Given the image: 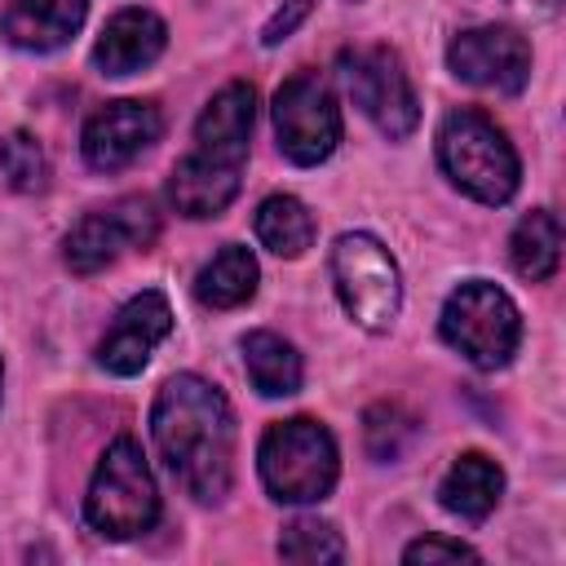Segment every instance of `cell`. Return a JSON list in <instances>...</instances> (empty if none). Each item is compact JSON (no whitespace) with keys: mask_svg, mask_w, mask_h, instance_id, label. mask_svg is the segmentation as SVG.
<instances>
[{"mask_svg":"<svg viewBox=\"0 0 566 566\" xmlns=\"http://www.w3.org/2000/svg\"><path fill=\"white\" fill-rule=\"evenodd\" d=\"M150 438L168 473L199 504H221L234 482V411L203 376H168L150 407Z\"/></svg>","mask_w":566,"mask_h":566,"instance_id":"cell-1","label":"cell"},{"mask_svg":"<svg viewBox=\"0 0 566 566\" xmlns=\"http://www.w3.org/2000/svg\"><path fill=\"white\" fill-rule=\"evenodd\" d=\"M438 164L455 190L478 203H509L522 181V164L513 142L482 111H451L438 128Z\"/></svg>","mask_w":566,"mask_h":566,"instance_id":"cell-2","label":"cell"},{"mask_svg":"<svg viewBox=\"0 0 566 566\" xmlns=\"http://www.w3.org/2000/svg\"><path fill=\"white\" fill-rule=\"evenodd\" d=\"M256 469L279 504H314L336 486L340 473L336 438L310 416L279 420L265 429L256 447Z\"/></svg>","mask_w":566,"mask_h":566,"instance_id":"cell-3","label":"cell"},{"mask_svg":"<svg viewBox=\"0 0 566 566\" xmlns=\"http://www.w3.org/2000/svg\"><path fill=\"white\" fill-rule=\"evenodd\" d=\"M155 517H159V491L150 464L133 438H115L93 469L84 495V522L102 539H137L155 526Z\"/></svg>","mask_w":566,"mask_h":566,"instance_id":"cell-4","label":"cell"},{"mask_svg":"<svg viewBox=\"0 0 566 566\" xmlns=\"http://www.w3.org/2000/svg\"><path fill=\"white\" fill-rule=\"evenodd\" d=\"M442 340L460 349L473 367L495 371L517 354L522 314L509 301V292H500L486 279H469L442 305Z\"/></svg>","mask_w":566,"mask_h":566,"instance_id":"cell-5","label":"cell"},{"mask_svg":"<svg viewBox=\"0 0 566 566\" xmlns=\"http://www.w3.org/2000/svg\"><path fill=\"white\" fill-rule=\"evenodd\" d=\"M332 283L345 314L363 332H389L402 305V279L389 248L363 230L340 234L332 243Z\"/></svg>","mask_w":566,"mask_h":566,"instance_id":"cell-6","label":"cell"},{"mask_svg":"<svg viewBox=\"0 0 566 566\" xmlns=\"http://www.w3.org/2000/svg\"><path fill=\"white\" fill-rule=\"evenodd\" d=\"M274 137H279V150L301 168H314L336 150L340 106H336V97H332V88L318 71H296L292 80L279 84V93H274Z\"/></svg>","mask_w":566,"mask_h":566,"instance_id":"cell-7","label":"cell"},{"mask_svg":"<svg viewBox=\"0 0 566 566\" xmlns=\"http://www.w3.org/2000/svg\"><path fill=\"white\" fill-rule=\"evenodd\" d=\"M340 80L354 97V106L385 133V137H407L420 119V102L411 88V75L394 49H354L340 53Z\"/></svg>","mask_w":566,"mask_h":566,"instance_id":"cell-8","label":"cell"},{"mask_svg":"<svg viewBox=\"0 0 566 566\" xmlns=\"http://www.w3.org/2000/svg\"><path fill=\"white\" fill-rule=\"evenodd\" d=\"M159 234V212L146 195H128V199H115L111 208H97V212H84L66 243H62V256L75 274H97L106 265H115L124 252H137V248H150Z\"/></svg>","mask_w":566,"mask_h":566,"instance_id":"cell-9","label":"cell"},{"mask_svg":"<svg viewBox=\"0 0 566 566\" xmlns=\"http://www.w3.org/2000/svg\"><path fill=\"white\" fill-rule=\"evenodd\" d=\"M455 80L491 93H522L531 80V44L513 27H469L447 44Z\"/></svg>","mask_w":566,"mask_h":566,"instance_id":"cell-10","label":"cell"},{"mask_svg":"<svg viewBox=\"0 0 566 566\" xmlns=\"http://www.w3.org/2000/svg\"><path fill=\"white\" fill-rule=\"evenodd\" d=\"M164 133V115L155 102H137V97H119V102H106L102 111L88 115L84 124V159L88 168L97 172H115V168H128L137 155H146Z\"/></svg>","mask_w":566,"mask_h":566,"instance_id":"cell-11","label":"cell"},{"mask_svg":"<svg viewBox=\"0 0 566 566\" xmlns=\"http://www.w3.org/2000/svg\"><path fill=\"white\" fill-rule=\"evenodd\" d=\"M168 332H172L168 296L164 292H142L115 314V323L97 340V367L111 371V376H137Z\"/></svg>","mask_w":566,"mask_h":566,"instance_id":"cell-12","label":"cell"},{"mask_svg":"<svg viewBox=\"0 0 566 566\" xmlns=\"http://www.w3.org/2000/svg\"><path fill=\"white\" fill-rule=\"evenodd\" d=\"M252 119H256V88L243 80L226 84L221 93H212V102L195 119V155L243 168Z\"/></svg>","mask_w":566,"mask_h":566,"instance_id":"cell-13","label":"cell"},{"mask_svg":"<svg viewBox=\"0 0 566 566\" xmlns=\"http://www.w3.org/2000/svg\"><path fill=\"white\" fill-rule=\"evenodd\" d=\"M88 0H4L0 35L27 53H53L84 27Z\"/></svg>","mask_w":566,"mask_h":566,"instance_id":"cell-14","label":"cell"},{"mask_svg":"<svg viewBox=\"0 0 566 566\" xmlns=\"http://www.w3.org/2000/svg\"><path fill=\"white\" fill-rule=\"evenodd\" d=\"M168 44V27L150 13V9H119L97 44H93V62L106 71V75H133L142 66H150Z\"/></svg>","mask_w":566,"mask_h":566,"instance_id":"cell-15","label":"cell"},{"mask_svg":"<svg viewBox=\"0 0 566 566\" xmlns=\"http://www.w3.org/2000/svg\"><path fill=\"white\" fill-rule=\"evenodd\" d=\"M239 172L234 164H217V159H203V155H186L172 177H168V203L181 212V217H217L234 203L239 195Z\"/></svg>","mask_w":566,"mask_h":566,"instance_id":"cell-16","label":"cell"},{"mask_svg":"<svg viewBox=\"0 0 566 566\" xmlns=\"http://www.w3.org/2000/svg\"><path fill=\"white\" fill-rule=\"evenodd\" d=\"M500 491H504L500 464H495L491 455H482V451H464V455L447 469V478H442V486H438V500H442V509L455 513L460 522H486L491 509L500 504Z\"/></svg>","mask_w":566,"mask_h":566,"instance_id":"cell-17","label":"cell"},{"mask_svg":"<svg viewBox=\"0 0 566 566\" xmlns=\"http://www.w3.org/2000/svg\"><path fill=\"white\" fill-rule=\"evenodd\" d=\"M256 279H261L256 256H252L243 243H226V248L199 270L195 296H199V305H208V310H234V305H243V301L256 296Z\"/></svg>","mask_w":566,"mask_h":566,"instance_id":"cell-18","label":"cell"},{"mask_svg":"<svg viewBox=\"0 0 566 566\" xmlns=\"http://www.w3.org/2000/svg\"><path fill=\"white\" fill-rule=\"evenodd\" d=\"M243 367L256 394L265 398H287L301 389V354L292 349V340H283L279 332H248L243 336Z\"/></svg>","mask_w":566,"mask_h":566,"instance_id":"cell-19","label":"cell"},{"mask_svg":"<svg viewBox=\"0 0 566 566\" xmlns=\"http://www.w3.org/2000/svg\"><path fill=\"white\" fill-rule=\"evenodd\" d=\"M509 256H513V270L526 279V283H544L557 274V261H562V226L548 208H535L526 212L517 226H513V239H509Z\"/></svg>","mask_w":566,"mask_h":566,"instance_id":"cell-20","label":"cell"},{"mask_svg":"<svg viewBox=\"0 0 566 566\" xmlns=\"http://www.w3.org/2000/svg\"><path fill=\"white\" fill-rule=\"evenodd\" d=\"M256 239L274 256H301L314 243V217L296 195H270L256 208Z\"/></svg>","mask_w":566,"mask_h":566,"instance_id":"cell-21","label":"cell"},{"mask_svg":"<svg viewBox=\"0 0 566 566\" xmlns=\"http://www.w3.org/2000/svg\"><path fill=\"white\" fill-rule=\"evenodd\" d=\"M279 557L283 562H301V566H323V562H340L345 557V539L332 522L323 517H296L283 526L279 535Z\"/></svg>","mask_w":566,"mask_h":566,"instance_id":"cell-22","label":"cell"},{"mask_svg":"<svg viewBox=\"0 0 566 566\" xmlns=\"http://www.w3.org/2000/svg\"><path fill=\"white\" fill-rule=\"evenodd\" d=\"M0 177L18 190V195H35V190H44V181H49V159H44V150H40V142L31 137V133H9V137H0Z\"/></svg>","mask_w":566,"mask_h":566,"instance_id":"cell-23","label":"cell"},{"mask_svg":"<svg viewBox=\"0 0 566 566\" xmlns=\"http://www.w3.org/2000/svg\"><path fill=\"white\" fill-rule=\"evenodd\" d=\"M411 438H416V420L394 402H376L363 416V442H367L371 460H398Z\"/></svg>","mask_w":566,"mask_h":566,"instance_id":"cell-24","label":"cell"},{"mask_svg":"<svg viewBox=\"0 0 566 566\" xmlns=\"http://www.w3.org/2000/svg\"><path fill=\"white\" fill-rule=\"evenodd\" d=\"M402 562L407 566H429V562H478V553L469 548V544H460V539H447V535H424V539H416V544H407L402 548Z\"/></svg>","mask_w":566,"mask_h":566,"instance_id":"cell-25","label":"cell"},{"mask_svg":"<svg viewBox=\"0 0 566 566\" xmlns=\"http://www.w3.org/2000/svg\"><path fill=\"white\" fill-rule=\"evenodd\" d=\"M310 9H314V0H283V9H279L270 22H265L261 44H270V49H274L279 40H287V35H292V31L305 22V13H310Z\"/></svg>","mask_w":566,"mask_h":566,"instance_id":"cell-26","label":"cell"},{"mask_svg":"<svg viewBox=\"0 0 566 566\" xmlns=\"http://www.w3.org/2000/svg\"><path fill=\"white\" fill-rule=\"evenodd\" d=\"M0 380H4V367H0Z\"/></svg>","mask_w":566,"mask_h":566,"instance_id":"cell-27","label":"cell"}]
</instances>
